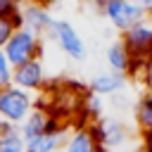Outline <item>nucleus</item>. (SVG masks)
<instances>
[{
	"label": "nucleus",
	"mask_w": 152,
	"mask_h": 152,
	"mask_svg": "<svg viewBox=\"0 0 152 152\" xmlns=\"http://www.w3.org/2000/svg\"><path fill=\"white\" fill-rule=\"evenodd\" d=\"M12 74H14V66L10 64V59L0 50V90L7 88V86H12Z\"/></svg>",
	"instance_id": "f3484780"
},
{
	"label": "nucleus",
	"mask_w": 152,
	"mask_h": 152,
	"mask_svg": "<svg viewBox=\"0 0 152 152\" xmlns=\"http://www.w3.org/2000/svg\"><path fill=\"white\" fill-rule=\"evenodd\" d=\"M88 2H90V5H93V7L97 10V12H100V10H102V7L107 5V0H88Z\"/></svg>",
	"instance_id": "4be33fe9"
},
{
	"label": "nucleus",
	"mask_w": 152,
	"mask_h": 152,
	"mask_svg": "<svg viewBox=\"0 0 152 152\" xmlns=\"http://www.w3.org/2000/svg\"><path fill=\"white\" fill-rule=\"evenodd\" d=\"M33 2H38V5H43L45 10H50V7H52V5H57L59 0H33Z\"/></svg>",
	"instance_id": "412c9836"
},
{
	"label": "nucleus",
	"mask_w": 152,
	"mask_h": 152,
	"mask_svg": "<svg viewBox=\"0 0 152 152\" xmlns=\"http://www.w3.org/2000/svg\"><path fill=\"white\" fill-rule=\"evenodd\" d=\"M121 43L126 45V50H128V55L133 59V69H131L128 76H138L142 71V66L152 59V19L147 17L140 24L124 31Z\"/></svg>",
	"instance_id": "f03ea898"
},
{
	"label": "nucleus",
	"mask_w": 152,
	"mask_h": 152,
	"mask_svg": "<svg viewBox=\"0 0 152 152\" xmlns=\"http://www.w3.org/2000/svg\"><path fill=\"white\" fill-rule=\"evenodd\" d=\"M50 38L55 40V45L74 62H83L86 55H88V45L83 40V36L76 31V26L66 19H55L52 24V31H50Z\"/></svg>",
	"instance_id": "423d86ee"
},
{
	"label": "nucleus",
	"mask_w": 152,
	"mask_h": 152,
	"mask_svg": "<svg viewBox=\"0 0 152 152\" xmlns=\"http://www.w3.org/2000/svg\"><path fill=\"white\" fill-rule=\"evenodd\" d=\"M2 126H5V124H2V121H0V131H2Z\"/></svg>",
	"instance_id": "5701e85b"
},
{
	"label": "nucleus",
	"mask_w": 152,
	"mask_h": 152,
	"mask_svg": "<svg viewBox=\"0 0 152 152\" xmlns=\"http://www.w3.org/2000/svg\"><path fill=\"white\" fill-rule=\"evenodd\" d=\"M126 83H128V76H124V74H116V71H100V74H95L90 81H88V90L93 93V95H97V97H116L124 88H126Z\"/></svg>",
	"instance_id": "9d476101"
},
{
	"label": "nucleus",
	"mask_w": 152,
	"mask_h": 152,
	"mask_svg": "<svg viewBox=\"0 0 152 152\" xmlns=\"http://www.w3.org/2000/svg\"><path fill=\"white\" fill-rule=\"evenodd\" d=\"M0 152H26V140L17 126H2L0 131Z\"/></svg>",
	"instance_id": "2eb2a0df"
},
{
	"label": "nucleus",
	"mask_w": 152,
	"mask_h": 152,
	"mask_svg": "<svg viewBox=\"0 0 152 152\" xmlns=\"http://www.w3.org/2000/svg\"><path fill=\"white\" fill-rule=\"evenodd\" d=\"M138 2H140V7L145 10V14L152 19V0H138Z\"/></svg>",
	"instance_id": "aec40b11"
},
{
	"label": "nucleus",
	"mask_w": 152,
	"mask_h": 152,
	"mask_svg": "<svg viewBox=\"0 0 152 152\" xmlns=\"http://www.w3.org/2000/svg\"><path fill=\"white\" fill-rule=\"evenodd\" d=\"M24 0H0V17H14L19 14Z\"/></svg>",
	"instance_id": "a211bd4d"
},
{
	"label": "nucleus",
	"mask_w": 152,
	"mask_h": 152,
	"mask_svg": "<svg viewBox=\"0 0 152 152\" xmlns=\"http://www.w3.org/2000/svg\"><path fill=\"white\" fill-rule=\"evenodd\" d=\"M62 124H66V121H62L59 116H55V114L50 112V107L36 104V109H33V112L24 119V124L19 126V133L24 135V140H33V138H38V135H43V133L62 126Z\"/></svg>",
	"instance_id": "6e6552de"
},
{
	"label": "nucleus",
	"mask_w": 152,
	"mask_h": 152,
	"mask_svg": "<svg viewBox=\"0 0 152 152\" xmlns=\"http://www.w3.org/2000/svg\"><path fill=\"white\" fill-rule=\"evenodd\" d=\"M21 28V17L14 14V17H0V50L7 45V40L12 38V33Z\"/></svg>",
	"instance_id": "dca6fc26"
},
{
	"label": "nucleus",
	"mask_w": 152,
	"mask_h": 152,
	"mask_svg": "<svg viewBox=\"0 0 152 152\" xmlns=\"http://www.w3.org/2000/svg\"><path fill=\"white\" fill-rule=\"evenodd\" d=\"M100 14L119 33H124L131 26L140 24L142 19H147V14H145V10L140 7L138 0H107V5L100 10Z\"/></svg>",
	"instance_id": "39448f33"
},
{
	"label": "nucleus",
	"mask_w": 152,
	"mask_h": 152,
	"mask_svg": "<svg viewBox=\"0 0 152 152\" xmlns=\"http://www.w3.org/2000/svg\"><path fill=\"white\" fill-rule=\"evenodd\" d=\"M104 62H107V69H109V71H116V74H124V76H128L131 69H133V59H131L126 45L121 43V38H119V40H112V43L107 45V50H104Z\"/></svg>",
	"instance_id": "ddd939ff"
},
{
	"label": "nucleus",
	"mask_w": 152,
	"mask_h": 152,
	"mask_svg": "<svg viewBox=\"0 0 152 152\" xmlns=\"http://www.w3.org/2000/svg\"><path fill=\"white\" fill-rule=\"evenodd\" d=\"M19 17H21V26L33 31L36 36H50L52 31V24H55V17L50 14V10H45L43 5L33 2V0H24L21 10H19Z\"/></svg>",
	"instance_id": "1a4fd4ad"
},
{
	"label": "nucleus",
	"mask_w": 152,
	"mask_h": 152,
	"mask_svg": "<svg viewBox=\"0 0 152 152\" xmlns=\"http://www.w3.org/2000/svg\"><path fill=\"white\" fill-rule=\"evenodd\" d=\"M133 121H135V131L138 135L152 133V93H142L135 104H133Z\"/></svg>",
	"instance_id": "4468645a"
},
{
	"label": "nucleus",
	"mask_w": 152,
	"mask_h": 152,
	"mask_svg": "<svg viewBox=\"0 0 152 152\" xmlns=\"http://www.w3.org/2000/svg\"><path fill=\"white\" fill-rule=\"evenodd\" d=\"M140 152H152V133L140 135Z\"/></svg>",
	"instance_id": "6ab92c4d"
},
{
	"label": "nucleus",
	"mask_w": 152,
	"mask_h": 152,
	"mask_svg": "<svg viewBox=\"0 0 152 152\" xmlns=\"http://www.w3.org/2000/svg\"><path fill=\"white\" fill-rule=\"evenodd\" d=\"M69 128H71L69 124H62V126L33 138V140H26V152H62L64 140L69 135Z\"/></svg>",
	"instance_id": "9b49d317"
},
{
	"label": "nucleus",
	"mask_w": 152,
	"mask_h": 152,
	"mask_svg": "<svg viewBox=\"0 0 152 152\" xmlns=\"http://www.w3.org/2000/svg\"><path fill=\"white\" fill-rule=\"evenodd\" d=\"M38 100L36 95L17 88V86H7L0 90V121L7 126H21L24 119L36 109Z\"/></svg>",
	"instance_id": "7ed1b4c3"
},
{
	"label": "nucleus",
	"mask_w": 152,
	"mask_h": 152,
	"mask_svg": "<svg viewBox=\"0 0 152 152\" xmlns=\"http://www.w3.org/2000/svg\"><path fill=\"white\" fill-rule=\"evenodd\" d=\"M62 152H100L90 126H71Z\"/></svg>",
	"instance_id": "f8f14e48"
},
{
	"label": "nucleus",
	"mask_w": 152,
	"mask_h": 152,
	"mask_svg": "<svg viewBox=\"0 0 152 152\" xmlns=\"http://www.w3.org/2000/svg\"><path fill=\"white\" fill-rule=\"evenodd\" d=\"M100 152H131V145L140 147V135H135L121 119L102 116L90 124Z\"/></svg>",
	"instance_id": "f257e3e1"
},
{
	"label": "nucleus",
	"mask_w": 152,
	"mask_h": 152,
	"mask_svg": "<svg viewBox=\"0 0 152 152\" xmlns=\"http://www.w3.org/2000/svg\"><path fill=\"white\" fill-rule=\"evenodd\" d=\"M12 86L36 95V93H43L48 88V71H45V64L43 59H31L21 66H14V74H12Z\"/></svg>",
	"instance_id": "0eeeda50"
},
{
	"label": "nucleus",
	"mask_w": 152,
	"mask_h": 152,
	"mask_svg": "<svg viewBox=\"0 0 152 152\" xmlns=\"http://www.w3.org/2000/svg\"><path fill=\"white\" fill-rule=\"evenodd\" d=\"M2 52L10 59L12 66H21V64L40 57V52H43V38L21 26V28H17L12 33V38L7 40V45L2 48Z\"/></svg>",
	"instance_id": "20e7f679"
}]
</instances>
